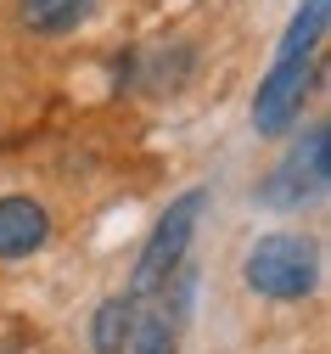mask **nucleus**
Instances as JSON below:
<instances>
[{
    "instance_id": "f257e3e1",
    "label": "nucleus",
    "mask_w": 331,
    "mask_h": 354,
    "mask_svg": "<svg viewBox=\"0 0 331 354\" xmlns=\"http://www.w3.org/2000/svg\"><path fill=\"white\" fill-rule=\"evenodd\" d=\"M242 276L264 298H309L314 292V248L303 236H287V231L258 236V248L242 264Z\"/></svg>"
},
{
    "instance_id": "6e6552de",
    "label": "nucleus",
    "mask_w": 331,
    "mask_h": 354,
    "mask_svg": "<svg viewBox=\"0 0 331 354\" xmlns=\"http://www.w3.org/2000/svg\"><path fill=\"white\" fill-rule=\"evenodd\" d=\"M325 6H331V0H309V6L292 17L287 39H281V51H314V39L325 34Z\"/></svg>"
},
{
    "instance_id": "0eeeda50",
    "label": "nucleus",
    "mask_w": 331,
    "mask_h": 354,
    "mask_svg": "<svg viewBox=\"0 0 331 354\" xmlns=\"http://www.w3.org/2000/svg\"><path fill=\"white\" fill-rule=\"evenodd\" d=\"M96 12V0H23V23L39 34H62Z\"/></svg>"
},
{
    "instance_id": "39448f33",
    "label": "nucleus",
    "mask_w": 331,
    "mask_h": 354,
    "mask_svg": "<svg viewBox=\"0 0 331 354\" xmlns=\"http://www.w3.org/2000/svg\"><path fill=\"white\" fill-rule=\"evenodd\" d=\"M51 236V219L28 197H0V259H23Z\"/></svg>"
},
{
    "instance_id": "f03ea898",
    "label": "nucleus",
    "mask_w": 331,
    "mask_h": 354,
    "mask_svg": "<svg viewBox=\"0 0 331 354\" xmlns=\"http://www.w3.org/2000/svg\"><path fill=\"white\" fill-rule=\"evenodd\" d=\"M197 219H202V192H185V197L158 219L146 253H140V264H135V298H152V292L174 276V264L185 259V242H191Z\"/></svg>"
},
{
    "instance_id": "1a4fd4ad",
    "label": "nucleus",
    "mask_w": 331,
    "mask_h": 354,
    "mask_svg": "<svg viewBox=\"0 0 331 354\" xmlns=\"http://www.w3.org/2000/svg\"><path fill=\"white\" fill-rule=\"evenodd\" d=\"M129 337H135V354H174V321H169V315L140 321Z\"/></svg>"
},
{
    "instance_id": "423d86ee",
    "label": "nucleus",
    "mask_w": 331,
    "mask_h": 354,
    "mask_svg": "<svg viewBox=\"0 0 331 354\" xmlns=\"http://www.w3.org/2000/svg\"><path fill=\"white\" fill-rule=\"evenodd\" d=\"M135 332V298H107L96 309V321H90V343H96V354H124Z\"/></svg>"
},
{
    "instance_id": "7ed1b4c3",
    "label": "nucleus",
    "mask_w": 331,
    "mask_h": 354,
    "mask_svg": "<svg viewBox=\"0 0 331 354\" xmlns=\"http://www.w3.org/2000/svg\"><path fill=\"white\" fill-rule=\"evenodd\" d=\"M309 96V51H281V62L264 73L258 84V102H253V124H258V136H281L298 107Z\"/></svg>"
},
{
    "instance_id": "20e7f679",
    "label": "nucleus",
    "mask_w": 331,
    "mask_h": 354,
    "mask_svg": "<svg viewBox=\"0 0 331 354\" xmlns=\"http://www.w3.org/2000/svg\"><path fill=\"white\" fill-rule=\"evenodd\" d=\"M325 192V129H314L309 147H298L287 163L269 174L264 197L269 203H303V197H320Z\"/></svg>"
}]
</instances>
